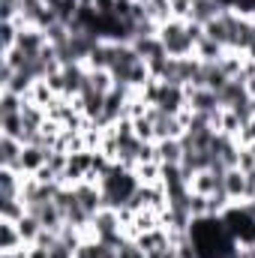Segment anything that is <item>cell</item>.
<instances>
[{
    "label": "cell",
    "instance_id": "14",
    "mask_svg": "<svg viewBox=\"0 0 255 258\" xmlns=\"http://www.w3.org/2000/svg\"><path fill=\"white\" fill-rule=\"evenodd\" d=\"M18 33H21V24L18 21H0V54L3 51H12L18 45Z\"/></svg>",
    "mask_w": 255,
    "mask_h": 258
},
{
    "label": "cell",
    "instance_id": "11",
    "mask_svg": "<svg viewBox=\"0 0 255 258\" xmlns=\"http://www.w3.org/2000/svg\"><path fill=\"white\" fill-rule=\"evenodd\" d=\"M21 183H24V174L15 171V168H0V198H15L21 195Z\"/></svg>",
    "mask_w": 255,
    "mask_h": 258
},
{
    "label": "cell",
    "instance_id": "2",
    "mask_svg": "<svg viewBox=\"0 0 255 258\" xmlns=\"http://www.w3.org/2000/svg\"><path fill=\"white\" fill-rule=\"evenodd\" d=\"M138 186H141V180L135 177V171L126 168V165H120V162H114L108 171H105V177L99 180V189H102V198H105V207H126L129 201H132V195L138 192Z\"/></svg>",
    "mask_w": 255,
    "mask_h": 258
},
{
    "label": "cell",
    "instance_id": "7",
    "mask_svg": "<svg viewBox=\"0 0 255 258\" xmlns=\"http://www.w3.org/2000/svg\"><path fill=\"white\" fill-rule=\"evenodd\" d=\"M21 246H27V243H24V237H21V231H18V222L0 219V255L18 252Z\"/></svg>",
    "mask_w": 255,
    "mask_h": 258
},
{
    "label": "cell",
    "instance_id": "15",
    "mask_svg": "<svg viewBox=\"0 0 255 258\" xmlns=\"http://www.w3.org/2000/svg\"><path fill=\"white\" fill-rule=\"evenodd\" d=\"M0 135L6 138H24V117L21 114H0Z\"/></svg>",
    "mask_w": 255,
    "mask_h": 258
},
{
    "label": "cell",
    "instance_id": "20",
    "mask_svg": "<svg viewBox=\"0 0 255 258\" xmlns=\"http://www.w3.org/2000/svg\"><path fill=\"white\" fill-rule=\"evenodd\" d=\"M117 258H147V252H144L132 237H126V240L117 246Z\"/></svg>",
    "mask_w": 255,
    "mask_h": 258
},
{
    "label": "cell",
    "instance_id": "25",
    "mask_svg": "<svg viewBox=\"0 0 255 258\" xmlns=\"http://www.w3.org/2000/svg\"><path fill=\"white\" fill-rule=\"evenodd\" d=\"M246 57H249V60H255V36H252V42H249V48H246Z\"/></svg>",
    "mask_w": 255,
    "mask_h": 258
},
{
    "label": "cell",
    "instance_id": "21",
    "mask_svg": "<svg viewBox=\"0 0 255 258\" xmlns=\"http://www.w3.org/2000/svg\"><path fill=\"white\" fill-rule=\"evenodd\" d=\"M192 3H195V0H171V15L180 18V21H189Z\"/></svg>",
    "mask_w": 255,
    "mask_h": 258
},
{
    "label": "cell",
    "instance_id": "9",
    "mask_svg": "<svg viewBox=\"0 0 255 258\" xmlns=\"http://www.w3.org/2000/svg\"><path fill=\"white\" fill-rule=\"evenodd\" d=\"M21 153H24V144H21L18 138L0 135V168H15V171H18Z\"/></svg>",
    "mask_w": 255,
    "mask_h": 258
},
{
    "label": "cell",
    "instance_id": "6",
    "mask_svg": "<svg viewBox=\"0 0 255 258\" xmlns=\"http://www.w3.org/2000/svg\"><path fill=\"white\" fill-rule=\"evenodd\" d=\"M45 162H48V150H45V147H39V144H24L18 171H21V174H36Z\"/></svg>",
    "mask_w": 255,
    "mask_h": 258
},
{
    "label": "cell",
    "instance_id": "3",
    "mask_svg": "<svg viewBox=\"0 0 255 258\" xmlns=\"http://www.w3.org/2000/svg\"><path fill=\"white\" fill-rule=\"evenodd\" d=\"M186 108L195 114H216L222 108L219 93L207 90V87H186Z\"/></svg>",
    "mask_w": 255,
    "mask_h": 258
},
{
    "label": "cell",
    "instance_id": "17",
    "mask_svg": "<svg viewBox=\"0 0 255 258\" xmlns=\"http://www.w3.org/2000/svg\"><path fill=\"white\" fill-rule=\"evenodd\" d=\"M18 231H21L24 243L30 246V243H36V237H39V231H42V222H39L33 213H27V216H21V219H18Z\"/></svg>",
    "mask_w": 255,
    "mask_h": 258
},
{
    "label": "cell",
    "instance_id": "24",
    "mask_svg": "<svg viewBox=\"0 0 255 258\" xmlns=\"http://www.w3.org/2000/svg\"><path fill=\"white\" fill-rule=\"evenodd\" d=\"M27 258H51V255H48V246L30 243V246H27Z\"/></svg>",
    "mask_w": 255,
    "mask_h": 258
},
{
    "label": "cell",
    "instance_id": "18",
    "mask_svg": "<svg viewBox=\"0 0 255 258\" xmlns=\"http://www.w3.org/2000/svg\"><path fill=\"white\" fill-rule=\"evenodd\" d=\"M21 108H24V96L0 90V114H21Z\"/></svg>",
    "mask_w": 255,
    "mask_h": 258
},
{
    "label": "cell",
    "instance_id": "10",
    "mask_svg": "<svg viewBox=\"0 0 255 258\" xmlns=\"http://www.w3.org/2000/svg\"><path fill=\"white\" fill-rule=\"evenodd\" d=\"M195 57H198L201 63H219V60L225 57V48H222L216 39H210V36H201V39L195 42Z\"/></svg>",
    "mask_w": 255,
    "mask_h": 258
},
{
    "label": "cell",
    "instance_id": "1",
    "mask_svg": "<svg viewBox=\"0 0 255 258\" xmlns=\"http://www.w3.org/2000/svg\"><path fill=\"white\" fill-rule=\"evenodd\" d=\"M159 42L165 48L168 57H192L195 54V42L204 36V27L195 24V21H180V18H171L165 24H159Z\"/></svg>",
    "mask_w": 255,
    "mask_h": 258
},
{
    "label": "cell",
    "instance_id": "13",
    "mask_svg": "<svg viewBox=\"0 0 255 258\" xmlns=\"http://www.w3.org/2000/svg\"><path fill=\"white\" fill-rule=\"evenodd\" d=\"M21 216H27V204H24L21 195H15V198H0V219L18 222Z\"/></svg>",
    "mask_w": 255,
    "mask_h": 258
},
{
    "label": "cell",
    "instance_id": "12",
    "mask_svg": "<svg viewBox=\"0 0 255 258\" xmlns=\"http://www.w3.org/2000/svg\"><path fill=\"white\" fill-rule=\"evenodd\" d=\"M24 99H30V102H36V105L48 108V105H51V102L57 99V93L51 90V84H48L45 78H39V81H33V87H30V93H27Z\"/></svg>",
    "mask_w": 255,
    "mask_h": 258
},
{
    "label": "cell",
    "instance_id": "22",
    "mask_svg": "<svg viewBox=\"0 0 255 258\" xmlns=\"http://www.w3.org/2000/svg\"><path fill=\"white\" fill-rule=\"evenodd\" d=\"M237 144H240V147L255 144V117H249V120L240 126V132H237Z\"/></svg>",
    "mask_w": 255,
    "mask_h": 258
},
{
    "label": "cell",
    "instance_id": "5",
    "mask_svg": "<svg viewBox=\"0 0 255 258\" xmlns=\"http://www.w3.org/2000/svg\"><path fill=\"white\" fill-rule=\"evenodd\" d=\"M156 162L159 165H180L183 162V141L180 138L156 141Z\"/></svg>",
    "mask_w": 255,
    "mask_h": 258
},
{
    "label": "cell",
    "instance_id": "23",
    "mask_svg": "<svg viewBox=\"0 0 255 258\" xmlns=\"http://www.w3.org/2000/svg\"><path fill=\"white\" fill-rule=\"evenodd\" d=\"M237 168H243V171H252V168H255V144H246V147H240V159H237Z\"/></svg>",
    "mask_w": 255,
    "mask_h": 258
},
{
    "label": "cell",
    "instance_id": "19",
    "mask_svg": "<svg viewBox=\"0 0 255 258\" xmlns=\"http://www.w3.org/2000/svg\"><path fill=\"white\" fill-rule=\"evenodd\" d=\"M132 129H135V138H141V141H156V135H153V120L144 114V117H135L132 120Z\"/></svg>",
    "mask_w": 255,
    "mask_h": 258
},
{
    "label": "cell",
    "instance_id": "4",
    "mask_svg": "<svg viewBox=\"0 0 255 258\" xmlns=\"http://www.w3.org/2000/svg\"><path fill=\"white\" fill-rule=\"evenodd\" d=\"M222 189H225V195H228L234 204H243V201L249 198V177H246V171H243V168H225V174H222Z\"/></svg>",
    "mask_w": 255,
    "mask_h": 258
},
{
    "label": "cell",
    "instance_id": "8",
    "mask_svg": "<svg viewBox=\"0 0 255 258\" xmlns=\"http://www.w3.org/2000/svg\"><path fill=\"white\" fill-rule=\"evenodd\" d=\"M225 12V6L219 3V0H195L192 3V15H189V21H195V24H210L213 18H219Z\"/></svg>",
    "mask_w": 255,
    "mask_h": 258
},
{
    "label": "cell",
    "instance_id": "16",
    "mask_svg": "<svg viewBox=\"0 0 255 258\" xmlns=\"http://www.w3.org/2000/svg\"><path fill=\"white\" fill-rule=\"evenodd\" d=\"M135 177H138L141 183H162V165H159L156 159L138 162V165H135Z\"/></svg>",
    "mask_w": 255,
    "mask_h": 258
}]
</instances>
